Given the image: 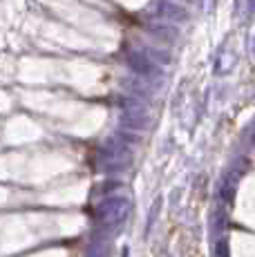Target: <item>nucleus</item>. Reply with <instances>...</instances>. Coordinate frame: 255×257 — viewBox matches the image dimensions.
Segmentation results:
<instances>
[{
    "label": "nucleus",
    "instance_id": "f257e3e1",
    "mask_svg": "<svg viewBox=\"0 0 255 257\" xmlns=\"http://www.w3.org/2000/svg\"><path fill=\"white\" fill-rule=\"evenodd\" d=\"M130 208L132 206L125 197H110L96 208V217L103 228H119L130 215Z\"/></svg>",
    "mask_w": 255,
    "mask_h": 257
},
{
    "label": "nucleus",
    "instance_id": "f03ea898",
    "mask_svg": "<svg viewBox=\"0 0 255 257\" xmlns=\"http://www.w3.org/2000/svg\"><path fill=\"white\" fill-rule=\"evenodd\" d=\"M110 253V246H107V241H94V244H90V248H87L85 257H107Z\"/></svg>",
    "mask_w": 255,
    "mask_h": 257
},
{
    "label": "nucleus",
    "instance_id": "7ed1b4c3",
    "mask_svg": "<svg viewBox=\"0 0 255 257\" xmlns=\"http://www.w3.org/2000/svg\"><path fill=\"white\" fill-rule=\"evenodd\" d=\"M215 253H217V257H228V246L226 241H217V248H215Z\"/></svg>",
    "mask_w": 255,
    "mask_h": 257
}]
</instances>
